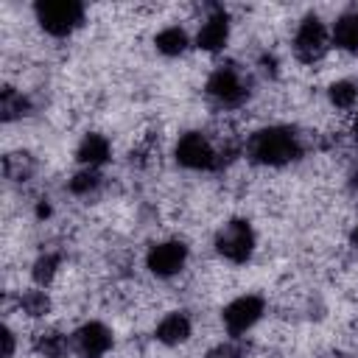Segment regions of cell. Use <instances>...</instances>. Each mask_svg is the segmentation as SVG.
Listing matches in <instances>:
<instances>
[{
    "mask_svg": "<svg viewBox=\"0 0 358 358\" xmlns=\"http://www.w3.org/2000/svg\"><path fill=\"white\" fill-rule=\"evenodd\" d=\"M190 333H193V322H190V316L185 310H171L168 316L159 319V324L154 330L157 341L165 344V347H176L182 341H187Z\"/></svg>",
    "mask_w": 358,
    "mask_h": 358,
    "instance_id": "8fae6325",
    "label": "cell"
},
{
    "mask_svg": "<svg viewBox=\"0 0 358 358\" xmlns=\"http://www.w3.org/2000/svg\"><path fill=\"white\" fill-rule=\"evenodd\" d=\"M20 310L31 319H39V316H48L50 313V296L39 288H28L20 294Z\"/></svg>",
    "mask_w": 358,
    "mask_h": 358,
    "instance_id": "d6986e66",
    "label": "cell"
},
{
    "mask_svg": "<svg viewBox=\"0 0 358 358\" xmlns=\"http://www.w3.org/2000/svg\"><path fill=\"white\" fill-rule=\"evenodd\" d=\"M352 137L358 140V117H355V123H352Z\"/></svg>",
    "mask_w": 358,
    "mask_h": 358,
    "instance_id": "484cf974",
    "label": "cell"
},
{
    "mask_svg": "<svg viewBox=\"0 0 358 358\" xmlns=\"http://www.w3.org/2000/svg\"><path fill=\"white\" fill-rule=\"evenodd\" d=\"M154 45H157V50H159L162 56H182V53L187 50L190 39H187V31H185V28L168 25V28H162V31L154 36Z\"/></svg>",
    "mask_w": 358,
    "mask_h": 358,
    "instance_id": "2e32d148",
    "label": "cell"
},
{
    "mask_svg": "<svg viewBox=\"0 0 358 358\" xmlns=\"http://www.w3.org/2000/svg\"><path fill=\"white\" fill-rule=\"evenodd\" d=\"M327 98L336 109H352L355 101H358V84L350 81V78H341V81H333L327 87Z\"/></svg>",
    "mask_w": 358,
    "mask_h": 358,
    "instance_id": "ac0fdd59",
    "label": "cell"
},
{
    "mask_svg": "<svg viewBox=\"0 0 358 358\" xmlns=\"http://www.w3.org/2000/svg\"><path fill=\"white\" fill-rule=\"evenodd\" d=\"M56 271H59V255L48 252V255H42V257H36V263H34V268H31V277H34L36 285H48V282L56 277Z\"/></svg>",
    "mask_w": 358,
    "mask_h": 358,
    "instance_id": "44dd1931",
    "label": "cell"
},
{
    "mask_svg": "<svg viewBox=\"0 0 358 358\" xmlns=\"http://www.w3.org/2000/svg\"><path fill=\"white\" fill-rule=\"evenodd\" d=\"M330 48V34H327V25L316 17V14H305L296 34H294V56L302 62V64H316L324 59Z\"/></svg>",
    "mask_w": 358,
    "mask_h": 358,
    "instance_id": "277c9868",
    "label": "cell"
},
{
    "mask_svg": "<svg viewBox=\"0 0 358 358\" xmlns=\"http://www.w3.org/2000/svg\"><path fill=\"white\" fill-rule=\"evenodd\" d=\"M263 308H266V305H263V299H260L257 294H243V296L232 299V302L224 308V313H221L227 333H229V336L246 333V330L263 316Z\"/></svg>",
    "mask_w": 358,
    "mask_h": 358,
    "instance_id": "ba28073f",
    "label": "cell"
},
{
    "mask_svg": "<svg viewBox=\"0 0 358 358\" xmlns=\"http://www.w3.org/2000/svg\"><path fill=\"white\" fill-rule=\"evenodd\" d=\"M36 22L50 36H70L84 22V3L78 0H39L34 6Z\"/></svg>",
    "mask_w": 358,
    "mask_h": 358,
    "instance_id": "7a4b0ae2",
    "label": "cell"
},
{
    "mask_svg": "<svg viewBox=\"0 0 358 358\" xmlns=\"http://www.w3.org/2000/svg\"><path fill=\"white\" fill-rule=\"evenodd\" d=\"M34 350L45 358H64L67 350V338L59 330H39L34 336Z\"/></svg>",
    "mask_w": 358,
    "mask_h": 358,
    "instance_id": "e0dca14e",
    "label": "cell"
},
{
    "mask_svg": "<svg viewBox=\"0 0 358 358\" xmlns=\"http://www.w3.org/2000/svg\"><path fill=\"white\" fill-rule=\"evenodd\" d=\"M227 39H229V17L224 8H213V14L204 17V22L196 34V48L204 53H218V50H224Z\"/></svg>",
    "mask_w": 358,
    "mask_h": 358,
    "instance_id": "9c48e42d",
    "label": "cell"
},
{
    "mask_svg": "<svg viewBox=\"0 0 358 358\" xmlns=\"http://www.w3.org/2000/svg\"><path fill=\"white\" fill-rule=\"evenodd\" d=\"M109 154H112L109 140H106L103 134H95V131L84 134L81 143H78V148H76V159H78L84 168H101V165L109 159Z\"/></svg>",
    "mask_w": 358,
    "mask_h": 358,
    "instance_id": "4fadbf2b",
    "label": "cell"
},
{
    "mask_svg": "<svg viewBox=\"0 0 358 358\" xmlns=\"http://www.w3.org/2000/svg\"><path fill=\"white\" fill-rule=\"evenodd\" d=\"M28 112H31V101L17 87L6 84L0 90V117H3V123H14V120L25 117Z\"/></svg>",
    "mask_w": 358,
    "mask_h": 358,
    "instance_id": "5bb4252c",
    "label": "cell"
},
{
    "mask_svg": "<svg viewBox=\"0 0 358 358\" xmlns=\"http://www.w3.org/2000/svg\"><path fill=\"white\" fill-rule=\"evenodd\" d=\"M98 185H101V173H98V168H84V171L73 173L70 182H67L70 193H76V196H90L92 190H98Z\"/></svg>",
    "mask_w": 358,
    "mask_h": 358,
    "instance_id": "ffe728a7",
    "label": "cell"
},
{
    "mask_svg": "<svg viewBox=\"0 0 358 358\" xmlns=\"http://www.w3.org/2000/svg\"><path fill=\"white\" fill-rule=\"evenodd\" d=\"M173 157H176L179 165H185L190 171H213V168H221V151L201 131L182 134L179 143H176V148H173Z\"/></svg>",
    "mask_w": 358,
    "mask_h": 358,
    "instance_id": "5b68a950",
    "label": "cell"
},
{
    "mask_svg": "<svg viewBox=\"0 0 358 358\" xmlns=\"http://www.w3.org/2000/svg\"><path fill=\"white\" fill-rule=\"evenodd\" d=\"M330 42L344 53H358V8H347L336 17Z\"/></svg>",
    "mask_w": 358,
    "mask_h": 358,
    "instance_id": "7c38bea8",
    "label": "cell"
},
{
    "mask_svg": "<svg viewBox=\"0 0 358 358\" xmlns=\"http://www.w3.org/2000/svg\"><path fill=\"white\" fill-rule=\"evenodd\" d=\"M350 190H358V159L352 162V168H350Z\"/></svg>",
    "mask_w": 358,
    "mask_h": 358,
    "instance_id": "cb8c5ba5",
    "label": "cell"
},
{
    "mask_svg": "<svg viewBox=\"0 0 358 358\" xmlns=\"http://www.w3.org/2000/svg\"><path fill=\"white\" fill-rule=\"evenodd\" d=\"M14 355V330L6 324L3 327V358H11Z\"/></svg>",
    "mask_w": 358,
    "mask_h": 358,
    "instance_id": "603a6c76",
    "label": "cell"
},
{
    "mask_svg": "<svg viewBox=\"0 0 358 358\" xmlns=\"http://www.w3.org/2000/svg\"><path fill=\"white\" fill-rule=\"evenodd\" d=\"M36 171V159L28 151H11L3 157V173L11 182H28Z\"/></svg>",
    "mask_w": 358,
    "mask_h": 358,
    "instance_id": "9a60e30c",
    "label": "cell"
},
{
    "mask_svg": "<svg viewBox=\"0 0 358 358\" xmlns=\"http://www.w3.org/2000/svg\"><path fill=\"white\" fill-rule=\"evenodd\" d=\"M215 252L229 263H246L255 252V229L243 218L227 221L215 235Z\"/></svg>",
    "mask_w": 358,
    "mask_h": 358,
    "instance_id": "8992f818",
    "label": "cell"
},
{
    "mask_svg": "<svg viewBox=\"0 0 358 358\" xmlns=\"http://www.w3.org/2000/svg\"><path fill=\"white\" fill-rule=\"evenodd\" d=\"M246 157L257 165L280 168L302 157V143L299 134L288 126H266L246 140Z\"/></svg>",
    "mask_w": 358,
    "mask_h": 358,
    "instance_id": "6da1fadb",
    "label": "cell"
},
{
    "mask_svg": "<svg viewBox=\"0 0 358 358\" xmlns=\"http://www.w3.org/2000/svg\"><path fill=\"white\" fill-rule=\"evenodd\" d=\"M187 263V246L182 241H159L148 249L145 266L154 277H173Z\"/></svg>",
    "mask_w": 358,
    "mask_h": 358,
    "instance_id": "52a82bcc",
    "label": "cell"
},
{
    "mask_svg": "<svg viewBox=\"0 0 358 358\" xmlns=\"http://www.w3.org/2000/svg\"><path fill=\"white\" fill-rule=\"evenodd\" d=\"M207 98L218 106H241L249 98V78L238 64H221L207 78Z\"/></svg>",
    "mask_w": 358,
    "mask_h": 358,
    "instance_id": "3957f363",
    "label": "cell"
},
{
    "mask_svg": "<svg viewBox=\"0 0 358 358\" xmlns=\"http://www.w3.org/2000/svg\"><path fill=\"white\" fill-rule=\"evenodd\" d=\"M207 358H243V352L238 344H218L215 350H210Z\"/></svg>",
    "mask_w": 358,
    "mask_h": 358,
    "instance_id": "7402d4cb",
    "label": "cell"
},
{
    "mask_svg": "<svg viewBox=\"0 0 358 358\" xmlns=\"http://www.w3.org/2000/svg\"><path fill=\"white\" fill-rule=\"evenodd\" d=\"M350 241H352V246L358 249V224H355V229H352V235H350Z\"/></svg>",
    "mask_w": 358,
    "mask_h": 358,
    "instance_id": "d4e9b609",
    "label": "cell"
},
{
    "mask_svg": "<svg viewBox=\"0 0 358 358\" xmlns=\"http://www.w3.org/2000/svg\"><path fill=\"white\" fill-rule=\"evenodd\" d=\"M73 347L84 358H101L112 347V330L101 322H87L73 333Z\"/></svg>",
    "mask_w": 358,
    "mask_h": 358,
    "instance_id": "30bf717a",
    "label": "cell"
}]
</instances>
